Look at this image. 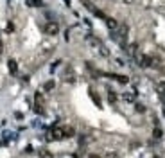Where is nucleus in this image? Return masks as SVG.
<instances>
[{"label":"nucleus","instance_id":"obj_1","mask_svg":"<svg viewBox=\"0 0 165 158\" xmlns=\"http://www.w3.org/2000/svg\"><path fill=\"white\" fill-rule=\"evenodd\" d=\"M45 32L50 34V36L58 34V32H59V25H58V22H49V23L45 25Z\"/></svg>","mask_w":165,"mask_h":158},{"label":"nucleus","instance_id":"obj_2","mask_svg":"<svg viewBox=\"0 0 165 158\" xmlns=\"http://www.w3.org/2000/svg\"><path fill=\"white\" fill-rule=\"evenodd\" d=\"M34 111L36 113H43V97H41V94L34 95Z\"/></svg>","mask_w":165,"mask_h":158},{"label":"nucleus","instance_id":"obj_3","mask_svg":"<svg viewBox=\"0 0 165 158\" xmlns=\"http://www.w3.org/2000/svg\"><path fill=\"white\" fill-rule=\"evenodd\" d=\"M49 138H52V140H61V138H65V131H63V128H56V129H52L50 135H49Z\"/></svg>","mask_w":165,"mask_h":158},{"label":"nucleus","instance_id":"obj_4","mask_svg":"<svg viewBox=\"0 0 165 158\" xmlns=\"http://www.w3.org/2000/svg\"><path fill=\"white\" fill-rule=\"evenodd\" d=\"M138 63L142 65V67H153V58H151V56H140V58H138Z\"/></svg>","mask_w":165,"mask_h":158},{"label":"nucleus","instance_id":"obj_5","mask_svg":"<svg viewBox=\"0 0 165 158\" xmlns=\"http://www.w3.org/2000/svg\"><path fill=\"white\" fill-rule=\"evenodd\" d=\"M7 67H9V72H11L13 75L18 74V65H16V61H14V59H9V61H7Z\"/></svg>","mask_w":165,"mask_h":158},{"label":"nucleus","instance_id":"obj_6","mask_svg":"<svg viewBox=\"0 0 165 158\" xmlns=\"http://www.w3.org/2000/svg\"><path fill=\"white\" fill-rule=\"evenodd\" d=\"M106 25H108L111 31H117V29H119V23H117V20L110 18V16H106Z\"/></svg>","mask_w":165,"mask_h":158},{"label":"nucleus","instance_id":"obj_7","mask_svg":"<svg viewBox=\"0 0 165 158\" xmlns=\"http://www.w3.org/2000/svg\"><path fill=\"white\" fill-rule=\"evenodd\" d=\"M38 155H40V158H54V155H52L49 149H40Z\"/></svg>","mask_w":165,"mask_h":158},{"label":"nucleus","instance_id":"obj_8","mask_svg":"<svg viewBox=\"0 0 165 158\" xmlns=\"http://www.w3.org/2000/svg\"><path fill=\"white\" fill-rule=\"evenodd\" d=\"M63 131H65V137H74V128H70V126H66V128H63Z\"/></svg>","mask_w":165,"mask_h":158},{"label":"nucleus","instance_id":"obj_9","mask_svg":"<svg viewBox=\"0 0 165 158\" xmlns=\"http://www.w3.org/2000/svg\"><path fill=\"white\" fill-rule=\"evenodd\" d=\"M158 88H160V92H162V95H163V99H165V77H163V79H160Z\"/></svg>","mask_w":165,"mask_h":158},{"label":"nucleus","instance_id":"obj_10","mask_svg":"<svg viewBox=\"0 0 165 158\" xmlns=\"http://www.w3.org/2000/svg\"><path fill=\"white\" fill-rule=\"evenodd\" d=\"M153 135H155V138H162V135H163V131H162L160 128H155V131H153Z\"/></svg>","mask_w":165,"mask_h":158},{"label":"nucleus","instance_id":"obj_11","mask_svg":"<svg viewBox=\"0 0 165 158\" xmlns=\"http://www.w3.org/2000/svg\"><path fill=\"white\" fill-rule=\"evenodd\" d=\"M124 99H126V101H127V103H133L135 95H133V94H126V95H124Z\"/></svg>","mask_w":165,"mask_h":158},{"label":"nucleus","instance_id":"obj_12","mask_svg":"<svg viewBox=\"0 0 165 158\" xmlns=\"http://www.w3.org/2000/svg\"><path fill=\"white\" fill-rule=\"evenodd\" d=\"M54 88V81H47L45 83V90H52Z\"/></svg>","mask_w":165,"mask_h":158},{"label":"nucleus","instance_id":"obj_13","mask_svg":"<svg viewBox=\"0 0 165 158\" xmlns=\"http://www.w3.org/2000/svg\"><path fill=\"white\" fill-rule=\"evenodd\" d=\"M110 103H113V104L117 103V95H115L113 92H110Z\"/></svg>","mask_w":165,"mask_h":158},{"label":"nucleus","instance_id":"obj_14","mask_svg":"<svg viewBox=\"0 0 165 158\" xmlns=\"http://www.w3.org/2000/svg\"><path fill=\"white\" fill-rule=\"evenodd\" d=\"M106 158H119V156H117V153H110V155H106Z\"/></svg>","mask_w":165,"mask_h":158},{"label":"nucleus","instance_id":"obj_15","mask_svg":"<svg viewBox=\"0 0 165 158\" xmlns=\"http://www.w3.org/2000/svg\"><path fill=\"white\" fill-rule=\"evenodd\" d=\"M4 52V45H2V42H0V54Z\"/></svg>","mask_w":165,"mask_h":158},{"label":"nucleus","instance_id":"obj_16","mask_svg":"<svg viewBox=\"0 0 165 158\" xmlns=\"http://www.w3.org/2000/svg\"><path fill=\"white\" fill-rule=\"evenodd\" d=\"M90 158H101L99 155H90Z\"/></svg>","mask_w":165,"mask_h":158}]
</instances>
